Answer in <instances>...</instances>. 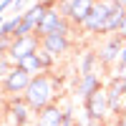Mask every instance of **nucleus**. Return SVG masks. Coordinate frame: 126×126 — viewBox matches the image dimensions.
<instances>
[{"label":"nucleus","instance_id":"23","mask_svg":"<svg viewBox=\"0 0 126 126\" xmlns=\"http://www.w3.org/2000/svg\"><path fill=\"white\" fill-rule=\"evenodd\" d=\"M111 3L116 5V8H124V10H126V0H111Z\"/></svg>","mask_w":126,"mask_h":126},{"label":"nucleus","instance_id":"10","mask_svg":"<svg viewBox=\"0 0 126 126\" xmlns=\"http://www.w3.org/2000/svg\"><path fill=\"white\" fill-rule=\"evenodd\" d=\"M40 48H43L46 53H50L53 58H58V56H63V53L71 50V35H61V33L48 35V38L40 40Z\"/></svg>","mask_w":126,"mask_h":126},{"label":"nucleus","instance_id":"11","mask_svg":"<svg viewBox=\"0 0 126 126\" xmlns=\"http://www.w3.org/2000/svg\"><path fill=\"white\" fill-rule=\"evenodd\" d=\"M101 88H106L103 86V81L98 78V73H88V76H81L78 78V96L81 98H88V96H93L96 91H101Z\"/></svg>","mask_w":126,"mask_h":126},{"label":"nucleus","instance_id":"24","mask_svg":"<svg viewBox=\"0 0 126 126\" xmlns=\"http://www.w3.org/2000/svg\"><path fill=\"white\" fill-rule=\"evenodd\" d=\"M119 35L126 40V18H124V25H121V30H119Z\"/></svg>","mask_w":126,"mask_h":126},{"label":"nucleus","instance_id":"18","mask_svg":"<svg viewBox=\"0 0 126 126\" xmlns=\"http://www.w3.org/2000/svg\"><path fill=\"white\" fill-rule=\"evenodd\" d=\"M113 76L121 78V81H126V63H119V66L113 68Z\"/></svg>","mask_w":126,"mask_h":126},{"label":"nucleus","instance_id":"27","mask_svg":"<svg viewBox=\"0 0 126 126\" xmlns=\"http://www.w3.org/2000/svg\"><path fill=\"white\" fill-rule=\"evenodd\" d=\"M33 126H40V124H38V121H35V124H33Z\"/></svg>","mask_w":126,"mask_h":126},{"label":"nucleus","instance_id":"21","mask_svg":"<svg viewBox=\"0 0 126 126\" xmlns=\"http://www.w3.org/2000/svg\"><path fill=\"white\" fill-rule=\"evenodd\" d=\"M119 63H126V43H124V48H121V56H119ZM116 63V66H119Z\"/></svg>","mask_w":126,"mask_h":126},{"label":"nucleus","instance_id":"20","mask_svg":"<svg viewBox=\"0 0 126 126\" xmlns=\"http://www.w3.org/2000/svg\"><path fill=\"white\" fill-rule=\"evenodd\" d=\"M116 126H126V111L121 113V116H116Z\"/></svg>","mask_w":126,"mask_h":126},{"label":"nucleus","instance_id":"4","mask_svg":"<svg viewBox=\"0 0 126 126\" xmlns=\"http://www.w3.org/2000/svg\"><path fill=\"white\" fill-rule=\"evenodd\" d=\"M33 109L28 106V101L23 96H18V98H8L5 103V119L13 124V126H33Z\"/></svg>","mask_w":126,"mask_h":126},{"label":"nucleus","instance_id":"25","mask_svg":"<svg viewBox=\"0 0 126 126\" xmlns=\"http://www.w3.org/2000/svg\"><path fill=\"white\" fill-rule=\"evenodd\" d=\"M83 126H106V124H103V121H86Z\"/></svg>","mask_w":126,"mask_h":126},{"label":"nucleus","instance_id":"5","mask_svg":"<svg viewBox=\"0 0 126 126\" xmlns=\"http://www.w3.org/2000/svg\"><path fill=\"white\" fill-rule=\"evenodd\" d=\"M111 10H113V3L111 0H98L96 5H93V13L91 18L83 23V30L91 35L96 33H106V25H109V18H111Z\"/></svg>","mask_w":126,"mask_h":126},{"label":"nucleus","instance_id":"6","mask_svg":"<svg viewBox=\"0 0 126 126\" xmlns=\"http://www.w3.org/2000/svg\"><path fill=\"white\" fill-rule=\"evenodd\" d=\"M83 111H86V119L88 121H103V124H106V119L111 116L109 98H106V88H101V91L93 93V96L83 98Z\"/></svg>","mask_w":126,"mask_h":126},{"label":"nucleus","instance_id":"16","mask_svg":"<svg viewBox=\"0 0 126 126\" xmlns=\"http://www.w3.org/2000/svg\"><path fill=\"white\" fill-rule=\"evenodd\" d=\"M63 126H76V116H73V106L63 109Z\"/></svg>","mask_w":126,"mask_h":126},{"label":"nucleus","instance_id":"8","mask_svg":"<svg viewBox=\"0 0 126 126\" xmlns=\"http://www.w3.org/2000/svg\"><path fill=\"white\" fill-rule=\"evenodd\" d=\"M38 50H40V38H38V35L13 38V46H10V50H8V58H10V63H13V66H18L23 58L38 53Z\"/></svg>","mask_w":126,"mask_h":126},{"label":"nucleus","instance_id":"2","mask_svg":"<svg viewBox=\"0 0 126 126\" xmlns=\"http://www.w3.org/2000/svg\"><path fill=\"white\" fill-rule=\"evenodd\" d=\"M71 30H73V23H71V20H66V18L61 15V10L53 5V8H48L46 18L40 20V25H38V30H35V35L43 40V38L56 35V33H61V35H71Z\"/></svg>","mask_w":126,"mask_h":126},{"label":"nucleus","instance_id":"15","mask_svg":"<svg viewBox=\"0 0 126 126\" xmlns=\"http://www.w3.org/2000/svg\"><path fill=\"white\" fill-rule=\"evenodd\" d=\"M23 25V15H8L0 25V35H8V38H15L18 28Z\"/></svg>","mask_w":126,"mask_h":126},{"label":"nucleus","instance_id":"1","mask_svg":"<svg viewBox=\"0 0 126 126\" xmlns=\"http://www.w3.org/2000/svg\"><path fill=\"white\" fill-rule=\"evenodd\" d=\"M23 98L28 101V106L33 109L35 113H40L43 109H48L50 103H56V78L48 76V73L35 76Z\"/></svg>","mask_w":126,"mask_h":126},{"label":"nucleus","instance_id":"17","mask_svg":"<svg viewBox=\"0 0 126 126\" xmlns=\"http://www.w3.org/2000/svg\"><path fill=\"white\" fill-rule=\"evenodd\" d=\"M25 10H28V8H25V0H15V3H13V8H10L8 13H13V15H23Z\"/></svg>","mask_w":126,"mask_h":126},{"label":"nucleus","instance_id":"12","mask_svg":"<svg viewBox=\"0 0 126 126\" xmlns=\"http://www.w3.org/2000/svg\"><path fill=\"white\" fill-rule=\"evenodd\" d=\"M40 126H63V109L58 103H50L48 109H43L35 119Z\"/></svg>","mask_w":126,"mask_h":126},{"label":"nucleus","instance_id":"26","mask_svg":"<svg viewBox=\"0 0 126 126\" xmlns=\"http://www.w3.org/2000/svg\"><path fill=\"white\" fill-rule=\"evenodd\" d=\"M58 3H63V0H56V5H58Z\"/></svg>","mask_w":126,"mask_h":126},{"label":"nucleus","instance_id":"13","mask_svg":"<svg viewBox=\"0 0 126 126\" xmlns=\"http://www.w3.org/2000/svg\"><path fill=\"white\" fill-rule=\"evenodd\" d=\"M98 50H83L81 58H78V71L81 76H88V73H96V66H98Z\"/></svg>","mask_w":126,"mask_h":126},{"label":"nucleus","instance_id":"7","mask_svg":"<svg viewBox=\"0 0 126 126\" xmlns=\"http://www.w3.org/2000/svg\"><path fill=\"white\" fill-rule=\"evenodd\" d=\"M30 83H33V76H30L28 71L15 66L13 71L8 73V78L3 81V91H5L8 98H18V96H25V91H28Z\"/></svg>","mask_w":126,"mask_h":126},{"label":"nucleus","instance_id":"19","mask_svg":"<svg viewBox=\"0 0 126 126\" xmlns=\"http://www.w3.org/2000/svg\"><path fill=\"white\" fill-rule=\"evenodd\" d=\"M13 3H15V0H0V10H3V13H8V10L13 8Z\"/></svg>","mask_w":126,"mask_h":126},{"label":"nucleus","instance_id":"3","mask_svg":"<svg viewBox=\"0 0 126 126\" xmlns=\"http://www.w3.org/2000/svg\"><path fill=\"white\" fill-rule=\"evenodd\" d=\"M93 5H96V0H63L56 8L61 10V15L66 20H71L73 25L83 28V23H86L91 18V13H93Z\"/></svg>","mask_w":126,"mask_h":126},{"label":"nucleus","instance_id":"14","mask_svg":"<svg viewBox=\"0 0 126 126\" xmlns=\"http://www.w3.org/2000/svg\"><path fill=\"white\" fill-rule=\"evenodd\" d=\"M18 68H23V71H28L30 76H40V73H46V66H43V61H40V56L38 53H33V56H28V58H23L18 63Z\"/></svg>","mask_w":126,"mask_h":126},{"label":"nucleus","instance_id":"22","mask_svg":"<svg viewBox=\"0 0 126 126\" xmlns=\"http://www.w3.org/2000/svg\"><path fill=\"white\" fill-rule=\"evenodd\" d=\"M35 3H40V5H48V8H53V5H56V0H35Z\"/></svg>","mask_w":126,"mask_h":126},{"label":"nucleus","instance_id":"9","mask_svg":"<svg viewBox=\"0 0 126 126\" xmlns=\"http://www.w3.org/2000/svg\"><path fill=\"white\" fill-rule=\"evenodd\" d=\"M124 43H126V40H124L119 33H116V35H109L106 40H103L101 48H98V61H101V66H116Z\"/></svg>","mask_w":126,"mask_h":126}]
</instances>
